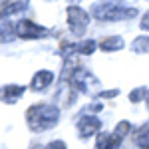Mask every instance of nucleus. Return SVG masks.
I'll return each mask as SVG.
<instances>
[{"instance_id": "obj_8", "label": "nucleus", "mask_w": 149, "mask_h": 149, "mask_svg": "<svg viewBox=\"0 0 149 149\" xmlns=\"http://www.w3.org/2000/svg\"><path fill=\"white\" fill-rule=\"evenodd\" d=\"M6 40H10V36H6V30L0 28V42H6Z\"/></svg>"}, {"instance_id": "obj_9", "label": "nucleus", "mask_w": 149, "mask_h": 149, "mask_svg": "<svg viewBox=\"0 0 149 149\" xmlns=\"http://www.w3.org/2000/svg\"><path fill=\"white\" fill-rule=\"evenodd\" d=\"M50 149H66V147H64V143H62V141H56V143H52V145H50Z\"/></svg>"}, {"instance_id": "obj_6", "label": "nucleus", "mask_w": 149, "mask_h": 149, "mask_svg": "<svg viewBox=\"0 0 149 149\" xmlns=\"http://www.w3.org/2000/svg\"><path fill=\"white\" fill-rule=\"evenodd\" d=\"M102 48H103V50H115V48H121V38L113 36V38H109V40L102 42Z\"/></svg>"}, {"instance_id": "obj_7", "label": "nucleus", "mask_w": 149, "mask_h": 149, "mask_svg": "<svg viewBox=\"0 0 149 149\" xmlns=\"http://www.w3.org/2000/svg\"><path fill=\"white\" fill-rule=\"evenodd\" d=\"M133 48H135L137 52H147L149 50V38L147 36H145V38H139L137 42L133 44Z\"/></svg>"}, {"instance_id": "obj_4", "label": "nucleus", "mask_w": 149, "mask_h": 149, "mask_svg": "<svg viewBox=\"0 0 149 149\" xmlns=\"http://www.w3.org/2000/svg\"><path fill=\"white\" fill-rule=\"evenodd\" d=\"M52 80H54V76H52L50 72H40V74L34 78L32 88H34V90H44V88L50 86V81H52Z\"/></svg>"}, {"instance_id": "obj_2", "label": "nucleus", "mask_w": 149, "mask_h": 149, "mask_svg": "<svg viewBox=\"0 0 149 149\" xmlns=\"http://www.w3.org/2000/svg\"><path fill=\"white\" fill-rule=\"evenodd\" d=\"M18 34L22 36V38H38V36H46V32L40 28V26H36L34 22H30V20H22V22H18Z\"/></svg>"}, {"instance_id": "obj_1", "label": "nucleus", "mask_w": 149, "mask_h": 149, "mask_svg": "<svg viewBox=\"0 0 149 149\" xmlns=\"http://www.w3.org/2000/svg\"><path fill=\"white\" fill-rule=\"evenodd\" d=\"M28 121L34 131H46L58 121V109L54 105H38L28 111Z\"/></svg>"}, {"instance_id": "obj_10", "label": "nucleus", "mask_w": 149, "mask_h": 149, "mask_svg": "<svg viewBox=\"0 0 149 149\" xmlns=\"http://www.w3.org/2000/svg\"><path fill=\"white\" fill-rule=\"evenodd\" d=\"M147 103H149V95H147Z\"/></svg>"}, {"instance_id": "obj_3", "label": "nucleus", "mask_w": 149, "mask_h": 149, "mask_svg": "<svg viewBox=\"0 0 149 149\" xmlns=\"http://www.w3.org/2000/svg\"><path fill=\"white\" fill-rule=\"evenodd\" d=\"M97 127H100V121L92 117V115H84L80 121V129H81V137H90L93 131H97Z\"/></svg>"}, {"instance_id": "obj_5", "label": "nucleus", "mask_w": 149, "mask_h": 149, "mask_svg": "<svg viewBox=\"0 0 149 149\" xmlns=\"http://www.w3.org/2000/svg\"><path fill=\"white\" fill-rule=\"evenodd\" d=\"M22 88H18V86H6V88H2L0 90V95H8L6 100L8 102H14V100H18L20 95H22Z\"/></svg>"}]
</instances>
